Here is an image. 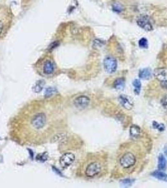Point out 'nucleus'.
Masks as SVG:
<instances>
[{"mask_svg":"<svg viewBox=\"0 0 167 188\" xmlns=\"http://www.w3.org/2000/svg\"><path fill=\"white\" fill-rule=\"evenodd\" d=\"M55 106L42 102L28 105L18 115L17 130L18 137L28 144L44 143L53 139L55 127L60 123V115ZM59 133V132H58Z\"/></svg>","mask_w":167,"mask_h":188,"instance_id":"1","label":"nucleus"},{"mask_svg":"<svg viewBox=\"0 0 167 188\" xmlns=\"http://www.w3.org/2000/svg\"><path fill=\"white\" fill-rule=\"evenodd\" d=\"M143 151L140 145L135 143H127L121 146L117 156L116 169L119 176H125L135 171L139 162L143 160Z\"/></svg>","mask_w":167,"mask_h":188,"instance_id":"2","label":"nucleus"},{"mask_svg":"<svg viewBox=\"0 0 167 188\" xmlns=\"http://www.w3.org/2000/svg\"><path fill=\"white\" fill-rule=\"evenodd\" d=\"M107 166L106 157L101 154H92L84 161L80 168V174L87 178H95L103 174Z\"/></svg>","mask_w":167,"mask_h":188,"instance_id":"3","label":"nucleus"},{"mask_svg":"<svg viewBox=\"0 0 167 188\" xmlns=\"http://www.w3.org/2000/svg\"><path fill=\"white\" fill-rule=\"evenodd\" d=\"M36 70L40 75L50 77L55 74L57 65L50 55H46L38 61L36 64Z\"/></svg>","mask_w":167,"mask_h":188,"instance_id":"4","label":"nucleus"},{"mask_svg":"<svg viewBox=\"0 0 167 188\" xmlns=\"http://www.w3.org/2000/svg\"><path fill=\"white\" fill-rule=\"evenodd\" d=\"M13 18L11 9L6 5H0V40L3 39L9 31Z\"/></svg>","mask_w":167,"mask_h":188,"instance_id":"5","label":"nucleus"},{"mask_svg":"<svg viewBox=\"0 0 167 188\" xmlns=\"http://www.w3.org/2000/svg\"><path fill=\"white\" fill-rule=\"evenodd\" d=\"M104 67L107 73H114L116 72L117 67V63L116 60L113 56H107L104 60Z\"/></svg>","mask_w":167,"mask_h":188,"instance_id":"6","label":"nucleus"},{"mask_svg":"<svg viewBox=\"0 0 167 188\" xmlns=\"http://www.w3.org/2000/svg\"><path fill=\"white\" fill-rule=\"evenodd\" d=\"M75 156L71 152H66L60 158V164L64 168H68L71 166L75 161Z\"/></svg>","mask_w":167,"mask_h":188,"instance_id":"7","label":"nucleus"},{"mask_svg":"<svg viewBox=\"0 0 167 188\" xmlns=\"http://www.w3.org/2000/svg\"><path fill=\"white\" fill-rule=\"evenodd\" d=\"M137 23L141 28L146 31H149L153 30V26L148 16L143 15L139 17L137 20Z\"/></svg>","mask_w":167,"mask_h":188,"instance_id":"8","label":"nucleus"},{"mask_svg":"<svg viewBox=\"0 0 167 188\" xmlns=\"http://www.w3.org/2000/svg\"><path fill=\"white\" fill-rule=\"evenodd\" d=\"M90 103V99L86 96H80L76 97L74 101L75 106L79 109H83L87 107Z\"/></svg>","mask_w":167,"mask_h":188,"instance_id":"9","label":"nucleus"},{"mask_svg":"<svg viewBox=\"0 0 167 188\" xmlns=\"http://www.w3.org/2000/svg\"><path fill=\"white\" fill-rule=\"evenodd\" d=\"M154 77L158 80L160 81L161 83L167 82V68H156L153 72Z\"/></svg>","mask_w":167,"mask_h":188,"instance_id":"10","label":"nucleus"},{"mask_svg":"<svg viewBox=\"0 0 167 188\" xmlns=\"http://www.w3.org/2000/svg\"><path fill=\"white\" fill-rule=\"evenodd\" d=\"M119 101L124 109L129 110L133 108V103L128 96L125 95H121L119 97Z\"/></svg>","mask_w":167,"mask_h":188,"instance_id":"11","label":"nucleus"},{"mask_svg":"<svg viewBox=\"0 0 167 188\" xmlns=\"http://www.w3.org/2000/svg\"><path fill=\"white\" fill-rule=\"evenodd\" d=\"M139 77L143 80H148L151 77V71L150 68H144L140 70L139 72Z\"/></svg>","mask_w":167,"mask_h":188,"instance_id":"12","label":"nucleus"},{"mask_svg":"<svg viewBox=\"0 0 167 188\" xmlns=\"http://www.w3.org/2000/svg\"><path fill=\"white\" fill-rule=\"evenodd\" d=\"M113 86L116 90H122L125 86V81L123 78H118L114 81Z\"/></svg>","mask_w":167,"mask_h":188,"instance_id":"13","label":"nucleus"},{"mask_svg":"<svg viewBox=\"0 0 167 188\" xmlns=\"http://www.w3.org/2000/svg\"><path fill=\"white\" fill-rule=\"evenodd\" d=\"M167 162L163 155L160 154L158 156V168L159 170L164 171L166 168Z\"/></svg>","mask_w":167,"mask_h":188,"instance_id":"14","label":"nucleus"},{"mask_svg":"<svg viewBox=\"0 0 167 188\" xmlns=\"http://www.w3.org/2000/svg\"><path fill=\"white\" fill-rule=\"evenodd\" d=\"M152 175L155 178H157L160 181H164L167 182V174L161 171H154L152 173Z\"/></svg>","mask_w":167,"mask_h":188,"instance_id":"15","label":"nucleus"},{"mask_svg":"<svg viewBox=\"0 0 167 188\" xmlns=\"http://www.w3.org/2000/svg\"><path fill=\"white\" fill-rule=\"evenodd\" d=\"M130 134L133 137H138L141 134V128L136 125H133L130 128Z\"/></svg>","mask_w":167,"mask_h":188,"instance_id":"16","label":"nucleus"},{"mask_svg":"<svg viewBox=\"0 0 167 188\" xmlns=\"http://www.w3.org/2000/svg\"><path fill=\"white\" fill-rule=\"evenodd\" d=\"M133 85L135 87V93L136 95H138L140 92L141 88V83L140 80L136 79L133 81Z\"/></svg>","mask_w":167,"mask_h":188,"instance_id":"17","label":"nucleus"},{"mask_svg":"<svg viewBox=\"0 0 167 188\" xmlns=\"http://www.w3.org/2000/svg\"><path fill=\"white\" fill-rule=\"evenodd\" d=\"M43 82L41 81H39L38 82H37L36 83V84L34 86V88H35V92H39L42 90V88H43Z\"/></svg>","mask_w":167,"mask_h":188,"instance_id":"18","label":"nucleus"},{"mask_svg":"<svg viewBox=\"0 0 167 188\" xmlns=\"http://www.w3.org/2000/svg\"><path fill=\"white\" fill-rule=\"evenodd\" d=\"M148 41L146 38H143L139 41V45L142 49H147L148 47Z\"/></svg>","mask_w":167,"mask_h":188,"instance_id":"19","label":"nucleus"},{"mask_svg":"<svg viewBox=\"0 0 167 188\" xmlns=\"http://www.w3.org/2000/svg\"><path fill=\"white\" fill-rule=\"evenodd\" d=\"M113 10L116 12H121L123 9V6L119 3H115L113 5Z\"/></svg>","mask_w":167,"mask_h":188,"instance_id":"20","label":"nucleus"},{"mask_svg":"<svg viewBox=\"0 0 167 188\" xmlns=\"http://www.w3.org/2000/svg\"><path fill=\"white\" fill-rule=\"evenodd\" d=\"M153 127L155 128H157L158 130H159L160 131H163L165 129V127L163 124H159L158 123L156 122H153Z\"/></svg>","mask_w":167,"mask_h":188,"instance_id":"21","label":"nucleus"},{"mask_svg":"<svg viewBox=\"0 0 167 188\" xmlns=\"http://www.w3.org/2000/svg\"><path fill=\"white\" fill-rule=\"evenodd\" d=\"M161 105L163 106V107L166 110H167V95L165 96L161 100Z\"/></svg>","mask_w":167,"mask_h":188,"instance_id":"22","label":"nucleus"},{"mask_svg":"<svg viewBox=\"0 0 167 188\" xmlns=\"http://www.w3.org/2000/svg\"><path fill=\"white\" fill-rule=\"evenodd\" d=\"M165 153H166V154L167 155V151H166V152H165Z\"/></svg>","mask_w":167,"mask_h":188,"instance_id":"23","label":"nucleus"}]
</instances>
